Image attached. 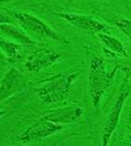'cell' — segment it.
<instances>
[{"label": "cell", "mask_w": 131, "mask_h": 146, "mask_svg": "<svg viewBox=\"0 0 131 146\" xmlns=\"http://www.w3.org/2000/svg\"><path fill=\"white\" fill-rule=\"evenodd\" d=\"M4 114H5V111H4V110H2V109H0V118H1Z\"/></svg>", "instance_id": "cell-18"}, {"label": "cell", "mask_w": 131, "mask_h": 146, "mask_svg": "<svg viewBox=\"0 0 131 146\" xmlns=\"http://www.w3.org/2000/svg\"><path fill=\"white\" fill-rule=\"evenodd\" d=\"M25 85L26 80L22 72L16 67L10 68L0 82V102L22 92Z\"/></svg>", "instance_id": "cell-7"}, {"label": "cell", "mask_w": 131, "mask_h": 146, "mask_svg": "<svg viewBox=\"0 0 131 146\" xmlns=\"http://www.w3.org/2000/svg\"><path fill=\"white\" fill-rule=\"evenodd\" d=\"M120 69L116 66L112 73H109L106 69V65L103 58L99 56H93L90 60L89 75H88V83H89V94L92 105L95 109H98L103 96L112 83L116 72Z\"/></svg>", "instance_id": "cell-2"}, {"label": "cell", "mask_w": 131, "mask_h": 146, "mask_svg": "<svg viewBox=\"0 0 131 146\" xmlns=\"http://www.w3.org/2000/svg\"><path fill=\"white\" fill-rule=\"evenodd\" d=\"M0 50L5 55L6 60L10 63H16L20 62L23 58L22 44L18 42H13L0 37Z\"/></svg>", "instance_id": "cell-12"}, {"label": "cell", "mask_w": 131, "mask_h": 146, "mask_svg": "<svg viewBox=\"0 0 131 146\" xmlns=\"http://www.w3.org/2000/svg\"><path fill=\"white\" fill-rule=\"evenodd\" d=\"M59 17L68 22L70 25H73L78 29L84 30V31L91 32V33H99L103 32L107 29V25L105 23L99 22L95 18L91 16L80 15V14L65 13L59 14Z\"/></svg>", "instance_id": "cell-9"}, {"label": "cell", "mask_w": 131, "mask_h": 146, "mask_svg": "<svg viewBox=\"0 0 131 146\" xmlns=\"http://www.w3.org/2000/svg\"><path fill=\"white\" fill-rule=\"evenodd\" d=\"M98 38L101 41L102 45L104 46V49L114 55H118L121 58H127V50H126L124 44L120 39L112 36L108 33L99 32L97 33Z\"/></svg>", "instance_id": "cell-10"}, {"label": "cell", "mask_w": 131, "mask_h": 146, "mask_svg": "<svg viewBox=\"0 0 131 146\" xmlns=\"http://www.w3.org/2000/svg\"><path fill=\"white\" fill-rule=\"evenodd\" d=\"M71 1H73V0H71Z\"/></svg>", "instance_id": "cell-19"}, {"label": "cell", "mask_w": 131, "mask_h": 146, "mask_svg": "<svg viewBox=\"0 0 131 146\" xmlns=\"http://www.w3.org/2000/svg\"><path fill=\"white\" fill-rule=\"evenodd\" d=\"M114 25L122 32L123 34L131 40V20L125 18H118L114 21Z\"/></svg>", "instance_id": "cell-13"}, {"label": "cell", "mask_w": 131, "mask_h": 146, "mask_svg": "<svg viewBox=\"0 0 131 146\" xmlns=\"http://www.w3.org/2000/svg\"><path fill=\"white\" fill-rule=\"evenodd\" d=\"M128 95H129L128 88H123V90L120 91V95L116 98V101L114 102L113 106L110 110V113L104 125L103 133H102L101 144L103 146H107L109 144V141L111 139L112 135H114V133L118 128L121 112H122L123 109V105H124Z\"/></svg>", "instance_id": "cell-5"}, {"label": "cell", "mask_w": 131, "mask_h": 146, "mask_svg": "<svg viewBox=\"0 0 131 146\" xmlns=\"http://www.w3.org/2000/svg\"><path fill=\"white\" fill-rule=\"evenodd\" d=\"M0 31L13 40H15L16 42L22 44L23 46L30 47L36 45V43L30 36H28L21 28L17 27L14 23H2V25H0Z\"/></svg>", "instance_id": "cell-11"}, {"label": "cell", "mask_w": 131, "mask_h": 146, "mask_svg": "<svg viewBox=\"0 0 131 146\" xmlns=\"http://www.w3.org/2000/svg\"><path fill=\"white\" fill-rule=\"evenodd\" d=\"M62 58V55L58 52L49 49H38L28 56L25 62L26 68L30 72L38 73L41 70L48 68L58 62Z\"/></svg>", "instance_id": "cell-6"}, {"label": "cell", "mask_w": 131, "mask_h": 146, "mask_svg": "<svg viewBox=\"0 0 131 146\" xmlns=\"http://www.w3.org/2000/svg\"><path fill=\"white\" fill-rule=\"evenodd\" d=\"M127 144L131 145V112L129 114V135H128L127 138Z\"/></svg>", "instance_id": "cell-16"}, {"label": "cell", "mask_w": 131, "mask_h": 146, "mask_svg": "<svg viewBox=\"0 0 131 146\" xmlns=\"http://www.w3.org/2000/svg\"><path fill=\"white\" fill-rule=\"evenodd\" d=\"M16 0H0V3H9V2H14Z\"/></svg>", "instance_id": "cell-17"}, {"label": "cell", "mask_w": 131, "mask_h": 146, "mask_svg": "<svg viewBox=\"0 0 131 146\" xmlns=\"http://www.w3.org/2000/svg\"><path fill=\"white\" fill-rule=\"evenodd\" d=\"M15 23V19L13 18L12 14L3 13L0 12V25L2 23Z\"/></svg>", "instance_id": "cell-14"}, {"label": "cell", "mask_w": 131, "mask_h": 146, "mask_svg": "<svg viewBox=\"0 0 131 146\" xmlns=\"http://www.w3.org/2000/svg\"><path fill=\"white\" fill-rule=\"evenodd\" d=\"M80 72V69H69L51 77L36 89L39 100L46 104H53L66 100Z\"/></svg>", "instance_id": "cell-1"}, {"label": "cell", "mask_w": 131, "mask_h": 146, "mask_svg": "<svg viewBox=\"0 0 131 146\" xmlns=\"http://www.w3.org/2000/svg\"><path fill=\"white\" fill-rule=\"evenodd\" d=\"M63 129V125L41 118L34 124L30 125L25 131H23L17 137V140L20 143L35 142L56 135Z\"/></svg>", "instance_id": "cell-4"}, {"label": "cell", "mask_w": 131, "mask_h": 146, "mask_svg": "<svg viewBox=\"0 0 131 146\" xmlns=\"http://www.w3.org/2000/svg\"><path fill=\"white\" fill-rule=\"evenodd\" d=\"M11 14L15 19V22L18 23L19 25H21V27L26 31L30 32L39 37L55 40L63 44L69 43V41L65 37L62 36L60 33H58L49 25L44 23L36 16L28 13H18V12H13Z\"/></svg>", "instance_id": "cell-3"}, {"label": "cell", "mask_w": 131, "mask_h": 146, "mask_svg": "<svg viewBox=\"0 0 131 146\" xmlns=\"http://www.w3.org/2000/svg\"><path fill=\"white\" fill-rule=\"evenodd\" d=\"M120 69L126 72L128 75L131 76V63H127V64H124V65H122V66H120Z\"/></svg>", "instance_id": "cell-15"}, {"label": "cell", "mask_w": 131, "mask_h": 146, "mask_svg": "<svg viewBox=\"0 0 131 146\" xmlns=\"http://www.w3.org/2000/svg\"><path fill=\"white\" fill-rule=\"evenodd\" d=\"M82 115L83 109L81 107L78 105H70L49 110L42 115L41 118L57 124L65 125L77 123L80 120Z\"/></svg>", "instance_id": "cell-8"}]
</instances>
